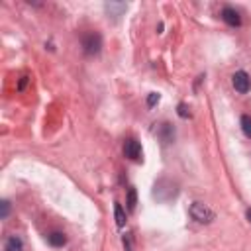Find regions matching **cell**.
Returning <instances> with one entry per match:
<instances>
[{"mask_svg":"<svg viewBox=\"0 0 251 251\" xmlns=\"http://www.w3.org/2000/svg\"><path fill=\"white\" fill-rule=\"evenodd\" d=\"M102 49V35L96 31H90L82 37V51L86 55H98Z\"/></svg>","mask_w":251,"mask_h":251,"instance_id":"cell-1","label":"cell"},{"mask_svg":"<svg viewBox=\"0 0 251 251\" xmlns=\"http://www.w3.org/2000/svg\"><path fill=\"white\" fill-rule=\"evenodd\" d=\"M190 216H192L196 222H200V224H210V222L216 218V214H214L206 204H202V202H192V206H190Z\"/></svg>","mask_w":251,"mask_h":251,"instance_id":"cell-2","label":"cell"},{"mask_svg":"<svg viewBox=\"0 0 251 251\" xmlns=\"http://www.w3.org/2000/svg\"><path fill=\"white\" fill-rule=\"evenodd\" d=\"M231 84H233V88H235L239 94H245V92H249V88H251V78H249V75H247L245 71H237V73H233V76H231Z\"/></svg>","mask_w":251,"mask_h":251,"instance_id":"cell-3","label":"cell"},{"mask_svg":"<svg viewBox=\"0 0 251 251\" xmlns=\"http://www.w3.org/2000/svg\"><path fill=\"white\" fill-rule=\"evenodd\" d=\"M124 155L127 159H131V161H139L141 159V145H139V141L133 139V137L126 139V143H124Z\"/></svg>","mask_w":251,"mask_h":251,"instance_id":"cell-4","label":"cell"},{"mask_svg":"<svg viewBox=\"0 0 251 251\" xmlns=\"http://www.w3.org/2000/svg\"><path fill=\"white\" fill-rule=\"evenodd\" d=\"M222 20H224L227 25H233V27L241 25V18H239V12H237L235 8H231V6H226V8L222 10Z\"/></svg>","mask_w":251,"mask_h":251,"instance_id":"cell-5","label":"cell"},{"mask_svg":"<svg viewBox=\"0 0 251 251\" xmlns=\"http://www.w3.org/2000/svg\"><path fill=\"white\" fill-rule=\"evenodd\" d=\"M4 251H24V241L18 235H10L4 243Z\"/></svg>","mask_w":251,"mask_h":251,"instance_id":"cell-6","label":"cell"},{"mask_svg":"<svg viewBox=\"0 0 251 251\" xmlns=\"http://www.w3.org/2000/svg\"><path fill=\"white\" fill-rule=\"evenodd\" d=\"M159 137L165 141V143H171L173 139H175V129H173V126L171 124H161L159 126Z\"/></svg>","mask_w":251,"mask_h":251,"instance_id":"cell-7","label":"cell"},{"mask_svg":"<svg viewBox=\"0 0 251 251\" xmlns=\"http://www.w3.org/2000/svg\"><path fill=\"white\" fill-rule=\"evenodd\" d=\"M47 241H49V245H53V247H63V245L67 243V235H65L63 231H51V233L47 235Z\"/></svg>","mask_w":251,"mask_h":251,"instance_id":"cell-8","label":"cell"},{"mask_svg":"<svg viewBox=\"0 0 251 251\" xmlns=\"http://www.w3.org/2000/svg\"><path fill=\"white\" fill-rule=\"evenodd\" d=\"M114 216H116V224L122 227V226L126 224V212H124V208H122V204H120V202H116V204H114Z\"/></svg>","mask_w":251,"mask_h":251,"instance_id":"cell-9","label":"cell"},{"mask_svg":"<svg viewBox=\"0 0 251 251\" xmlns=\"http://www.w3.org/2000/svg\"><path fill=\"white\" fill-rule=\"evenodd\" d=\"M135 204H137V192H135V188L131 186V188H127V210H129V212L135 210Z\"/></svg>","mask_w":251,"mask_h":251,"instance_id":"cell-10","label":"cell"},{"mask_svg":"<svg viewBox=\"0 0 251 251\" xmlns=\"http://www.w3.org/2000/svg\"><path fill=\"white\" fill-rule=\"evenodd\" d=\"M241 129L251 139V116H241Z\"/></svg>","mask_w":251,"mask_h":251,"instance_id":"cell-11","label":"cell"},{"mask_svg":"<svg viewBox=\"0 0 251 251\" xmlns=\"http://www.w3.org/2000/svg\"><path fill=\"white\" fill-rule=\"evenodd\" d=\"M0 206H2L0 218H2V220H6V218H8V214H10V202H8V200H2V204H0Z\"/></svg>","mask_w":251,"mask_h":251,"instance_id":"cell-12","label":"cell"},{"mask_svg":"<svg viewBox=\"0 0 251 251\" xmlns=\"http://www.w3.org/2000/svg\"><path fill=\"white\" fill-rule=\"evenodd\" d=\"M176 112H178V116H180V118H188V116H190V112H188V108H186V104H182V102L178 104V108H176Z\"/></svg>","mask_w":251,"mask_h":251,"instance_id":"cell-13","label":"cell"},{"mask_svg":"<svg viewBox=\"0 0 251 251\" xmlns=\"http://www.w3.org/2000/svg\"><path fill=\"white\" fill-rule=\"evenodd\" d=\"M157 102H159V94H157V92H151L149 98H147V106L151 108V106H155Z\"/></svg>","mask_w":251,"mask_h":251,"instance_id":"cell-14","label":"cell"},{"mask_svg":"<svg viewBox=\"0 0 251 251\" xmlns=\"http://www.w3.org/2000/svg\"><path fill=\"white\" fill-rule=\"evenodd\" d=\"M25 82H27V76H22V80H20V84H18V90H24Z\"/></svg>","mask_w":251,"mask_h":251,"instance_id":"cell-15","label":"cell"},{"mask_svg":"<svg viewBox=\"0 0 251 251\" xmlns=\"http://www.w3.org/2000/svg\"><path fill=\"white\" fill-rule=\"evenodd\" d=\"M247 220H249V222H251V208H249V210H247Z\"/></svg>","mask_w":251,"mask_h":251,"instance_id":"cell-16","label":"cell"}]
</instances>
